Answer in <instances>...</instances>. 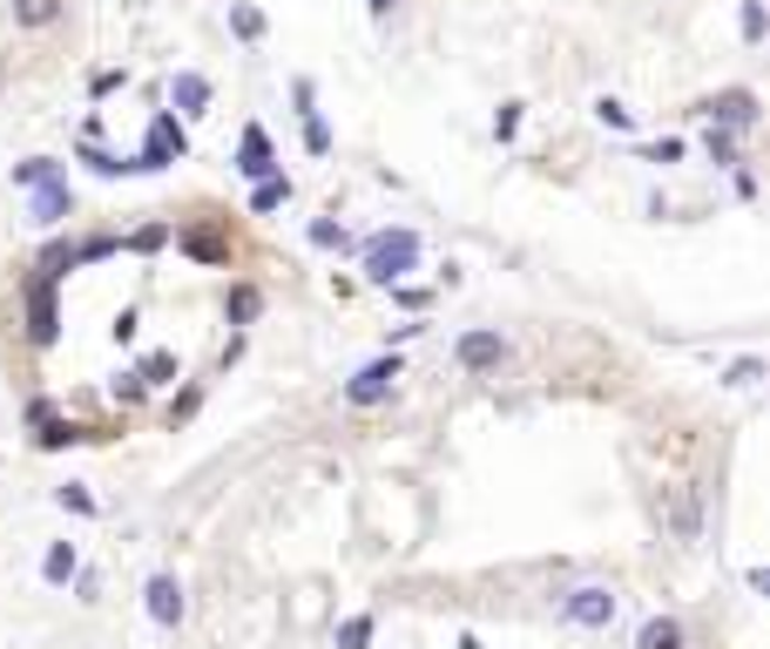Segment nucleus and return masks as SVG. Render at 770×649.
<instances>
[{"instance_id":"33","label":"nucleus","mask_w":770,"mask_h":649,"mask_svg":"<svg viewBox=\"0 0 770 649\" xmlns=\"http://www.w3.org/2000/svg\"><path fill=\"white\" fill-rule=\"evenodd\" d=\"M757 372H763V359H737V366H730V372H723V379H730V386H750V379H757Z\"/></svg>"},{"instance_id":"9","label":"nucleus","mask_w":770,"mask_h":649,"mask_svg":"<svg viewBox=\"0 0 770 649\" xmlns=\"http://www.w3.org/2000/svg\"><path fill=\"white\" fill-rule=\"evenodd\" d=\"M210 109V81L197 68H183L177 81H169V116H203Z\"/></svg>"},{"instance_id":"32","label":"nucleus","mask_w":770,"mask_h":649,"mask_svg":"<svg viewBox=\"0 0 770 649\" xmlns=\"http://www.w3.org/2000/svg\"><path fill=\"white\" fill-rule=\"evenodd\" d=\"M162 237H169V230H162V223H142V230H136V237H129V251H156V243H162Z\"/></svg>"},{"instance_id":"25","label":"nucleus","mask_w":770,"mask_h":649,"mask_svg":"<svg viewBox=\"0 0 770 649\" xmlns=\"http://www.w3.org/2000/svg\"><path fill=\"white\" fill-rule=\"evenodd\" d=\"M41 427H48V433H41V447H74V440H89V433H81L74 420H54V413H48Z\"/></svg>"},{"instance_id":"13","label":"nucleus","mask_w":770,"mask_h":649,"mask_svg":"<svg viewBox=\"0 0 770 649\" xmlns=\"http://www.w3.org/2000/svg\"><path fill=\"white\" fill-rule=\"evenodd\" d=\"M636 649H682V622L676 616H649L642 636H636Z\"/></svg>"},{"instance_id":"4","label":"nucleus","mask_w":770,"mask_h":649,"mask_svg":"<svg viewBox=\"0 0 770 649\" xmlns=\"http://www.w3.org/2000/svg\"><path fill=\"white\" fill-rule=\"evenodd\" d=\"M399 379H406V366L386 352V359H372L366 372H352V379H346V406H379V399H392V386H399Z\"/></svg>"},{"instance_id":"22","label":"nucleus","mask_w":770,"mask_h":649,"mask_svg":"<svg viewBox=\"0 0 770 649\" xmlns=\"http://www.w3.org/2000/svg\"><path fill=\"white\" fill-rule=\"evenodd\" d=\"M372 642V616H346L338 622V649H366Z\"/></svg>"},{"instance_id":"11","label":"nucleus","mask_w":770,"mask_h":649,"mask_svg":"<svg viewBox=\"0 0 770 649\" xmlns=\"http://www.w3.org/2000/svg\"><path fill=\"white\" fill-rule=\"evenodd\" d=\"M68 210H74V197H68V183H61V177L34 190V223H61Z\"/></svg>"},{"instance_id":"34","label":"nucleus","mask_w":770,"mask_h":649,"mask_svg":"<svg viewBox=\"0 0 770 649\" xmlns=\"http://www.w3.org/2000/svg\"><path fill=\"white\" fill-rule=\"evenodd\" d=\"M74 596H81V602H96V596H102V582L89 576V568H74Z\"/></svg>"},{"instance_id":"21","label":"nucleus","mask_w":770,"mask_h":649,"mask_svg":"<svg viewBox=\"0 0 770 649\" xmlns=\"http://www.w3.org/2000/svg\"><path fill=\"white\" fill-rule=\"evenodd\" d=\"M311 243H318V251H346L352 230H346V223H331V217H318V223H311Z\"/></svg>"},{"instance_id":"5","label":"nucleus","mask_w":770,"mask_h":649,"mask_svg":"<svg viewBox=\"0 0 770 649\" xmlns=\"http://www.w3.org/2000/svg\"><path fill=\"white\" fill-rule=\"evenodd\" d=\"M142 609H149L156 629H183V616H190L183 582H177V576H149V582H142Z\"/></svg>"},{"instance_id":"3","label":"nucleus","mask_w":770,"mask_h":649,"mask_svg":"<svg viewBox=\"0 0 770 649\" xmlns=\"http://www.w3.org/2000/svg\"><path fill=\"white\" fill-rule=\"evenodd\" d=\"M190 156V136H183V122L177 116H156L149 122V142H142V156H136V170H169V162H183Z\"/></svg>"},{"instance_id":"2","label":"nucleus","mask_w":770,"mask_h":649,"mask_svg":"<svg viewBox=\"0 0 770 649\" xmlns=\"http://www.w3.org/2000/svg\"><path fill=\"white\" fill-rule=\"evenodd\" d=\"M616 609H622V602H616V589H609V582H581V589H568V596H561V616H568L574 629H609V622H616Z\"/></svg>"},{"instance_id":"18","label":"nucleus","mask_w":770,"mask_h":649,"mask_svg":"<svg viewBox=\"0 0 770 649\" xmlns=\"http://www.w3.org/2000/svg\"><path fill=\"white\" fill-rule=\"evenodd\" d=\"M223 311H230V324H250V318H257V311H264V291H257V284H237V291H230V304H223Z\"/></svg>"},{"instance_id":"15","label":"nucleus","mask_w":770,"mask_h":649,"mask_svg":"<svg viewBox=\"0 0 770 649\" xmlns=\"http://www.w3.org/2000/svg\"><path fill=\"white\" fill-rule=\"evenodd\" d=\"M284 203H291V177H264V183L250 190V210H257V217H264V210H284Z\"/></svg>"},{"instance_id":"6","label":"nucleus","mask_w":770,"mask_h":649,"mask_svg":"<svg viewBox=\"0 0 770 649\" xmlns=\"http://www.w3.org/2000/svg\"><path fill=\"white\" fill-rule=\"evenodd\" d=\"M453 359H460L467 372H500V366H507V339H500V332H487V324H473V332H460Z\"/></svg>"},{"instance_id":"12","label":"nucleus","mask_w":770,"mask_h":649,"mask_svg":"<svg viewBox=\"0 0 770 649\" xmlns=\"http://www.w3.org/2000/svg\"><path fill=\"white\" fill-rule=\"evenodd\" d=\"M74 568H81V555H74V541H54L48 555H41V582H74Z\"/></svg>"},{"instance_id":"8","label":"nucleus","mask_w":770,"mask_h":649,"mask_svg":"<svg viewBox=\"0 0 770 649\" xmlns=\"http://www.w3.org/2000/svg\"><path fill=\"white\" fill-rule=\"evenodd\" d=\"M54 332H61V318H54V284L34 278V284H28V339H34V346H54Z\"/></svg>"},{"instance_id":"30","label":"nucleus","mask_w":770,"mask_h":649,"mask_svg":"<svg viewBox=\"0 0 770 649\" xmlns=\"http://www.w3.org/2000/svg\"><path fill=\"white\" fill-rule=\"evenodd\" d=\"M710 162H737V136L730 129H710Z\"/></svg>"},{"instance_id":"20","label":"nucleus","mask_w":770,"mask_h":649,"mask_svg":"<svg viewBox=\"0 0 770 649\" xmlns=\"http://www.w3.org/2000/svg\"><path fill=\"white\" fill-rule=\"evenodd\" d=\"M136 379H142V386H162V379H177V352H149V359L136 366Z\"/></svg>"},{"instance_id":"31","label":"nucleus","mask_w":770,"mask_h":649,"mask_svg":"<svg viewBox=\"0 0 770 649\" xmlns=\"http://www.w3.org/2000/svg\"><path fill=\"white\" fill-rule=\"evenodd\" d=\"M676 156H682V142H676V136H662V142H649V149H642V162H676Z\"/></svg>"},{"instance_id":"36","label":"nucleus","mask_w":770,"mask_h":649,"mask_svg":"<svg viewBox=\"0 0 770 649\" xmlns=\"http://www.w3.org/2000/svg\"><path fill=\"white\" fill-rule=\"evenodd\" d=\"M392 8H399V0H366V14H379V21H386Z\"/></svg>"},{"instance_id":"28","label":"nucleus","mask_w":770,"mask_h":649,"mask_svg":"<svg viewBox=\"0 0 770 649\" xmlns=\"http://www.w3.org/2000/svg\"><path fill=\"white\" fill-rule=\"evenodd\" d=\"M142 392H149V386H142V379H136V372H122V379H116V386H109V399H116V406H136V399H142Z\"/></svg>"},{"instance_id":"7","label":"nucleus","mask_w":770,"mask_h":649,"mask_svg":"<svg viewBox=\"0 0 770 649\" xmlns=\"http://www.w3.org/2000/svg\"><path fill=\"white\" fill-rule=\"evenodd\" d=\"M703 116H710V129H757V96L750 89H723V96H710L703 102Z\"/></svg>"},{"instance_id":"23","label":"nucleus","mask_w":770,"mask_h":649,"mask_svg":"<svg viewBox=\"0 0 770 649\" xmlns=\"http://www.w3.org/2000/svg\"><path fill=\"white\" fill-rule=\"evenodd\" d=\"M54 501H61L68 515H96V495H89V487H81V480H68V487H54Z\"/></svg>"},{"instance_id":"35","label":"nucleus","mask_w":770,"mask_h":649,"mask_svg":"<svg viewBox=\"0 0 770 649\" xmlns=\"http://www.w3.org/2000/svg\"><path fill=\"white\" fill-rule=\"evenodd\" d=\"M676 528H682V535H697V501H690V495L676 501Z\"/></svg>"},{"instance_id":"19","label":"nucleus","mask_w":770,"mask_h":649,"mask_svg":"<svg viewBox=\"0 0 770 649\" xmlns=\"http://www.w3.org/2000/svg\"><path fill=\"white\" fill-rule=\"evenodd\" d=\"M594 122H602V129H622V136H629V129H636V109H629V102H616V96H602V102H594Z\"/></svg>"},{"instance_id":"24","label":"nucleus","mask_w":770,"mask_h":649,"mask_svg":"<svg viewBox=\"0 0 770 649\" xmlns=\"http://www.w3.org/2000/svg\"><path fill=\"white\" fill-rule=\"evenodd\" d=\"M81 162H89L96 177H129V170H136V156L122 162V156H102V149H81Z\"/></svg>"},{"instance_id":"29","label":"nucleus","mask_w":770,"mask_h":649,"mask_svg":"<svg viewBox=\"0 0 770 649\" xmlns=\"http://www.w3.org/2000/svg\"><path fill=\"white\" fill-rule=\"evenodd\" d=\"M513 129H521V102H500V116H493V136H500V142H513Z\"/></svg>"},{"instance_id":"16","label":"nucleus","mask_w":770,"mask_h":649,"mask_svg":"<svg viewBox=\"0 0 770 649\" xmlns=\"http://www.w3.org/2000/svg\"><path fill=\"white\" fill-rule=\"evenodd\" d=\"M230 34H237V41H264V8L237 0V8H230Z\"/></svg>"},{"instance_id":"26","label":"nucleus","mask_w":770,"mask_h":649,"mask_svg":"<svg viewBox=\"0 0 770 649\" xmlns=\"http://www.w3.org/2000/svg\"><path fill=\"white\" fill-rule=\"evenodd\" d=\"M304 149H311V156H324V149H331V129H324V116H318V109H304Z\"/></svg>"},{"instance_id":"10","label":"nucleus","mask_w":770,"mask_h":649,"mask_svg":"<svg viewBox=\"0 0 770 649\" xmlns=\"http://www.w3.org/2000/svg\"><path fill=\"white\" fill-rule=\"evenodd\" d=\"M237 170H243V177H257V183H264V177H278V162H271V136H264V129H257V122L243 129V149H237Z\"/></svg>"},{"instance_id":"1","label":"nucleus","mask_w":770,"mask_h":649,"mask_svg":"<svg viewBox=\"0 0 770 649\" xmlns=\"http://www.w3.org/2000/svg\"><path fill=\"white\" fill-rule=\"evenodd\" d=\"M412 264H419V230H406V223H399V230H379V237L366 243V278L386 284V291L406 284Z\"/></svg>"},{"instance_id":"27","label":"nucleus","mask_w":770,"mask_h":649,"mask_svg":"<svg viewBox=\"0 0 770 649\" xmlns=\"http://www.w3.org/2000/svg\"><path fill=\"white\" fill-rule=\"evenodd\" d=\"M743 41H763V0H743V14H737Z\"/></svg>"},{"instance_id":"17","label":"nucleus","mask_w":770,"mask_h":649,"mask_svg":"<svg viewBox=\"0 0 770 649\" xmlns=\"http://www.w3.org/2000/svg\"><path fill=\"white\" fill-rule=\"evenodd\" d=\"M14 21L21 28H54L61 21V0H14Z\"/></svg>"},{"instance_id":"14","label":"nucleus","mask_w":770,"mask_h":649,"mask_svg":"<svg viewBox=\"0 0 770 649\" xmlns=\"http://www.w3.org/2000/svg\"><path fill=\"white\" fill-rule=\"evenodd\" d=\"M61 177V162L54 156H28V162H14V183L21 190H41V183H54Z\"/></svg>"}]
</instances>
